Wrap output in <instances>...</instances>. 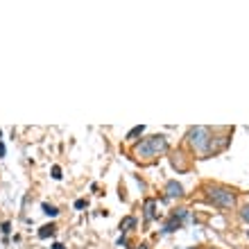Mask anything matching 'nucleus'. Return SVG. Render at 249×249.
<instances>
[{
	"label": "nucleus",
	"instance_id": "nucleus-1",
	"mask_svg": "<svg viewBox=\"0 0 249 249\" xmlns=\"http://www.w3.org/2000/svg\"><path fill=\"white\" fill-rule=\"evenodd\" d=\"M165 150H168V141H165V136L157 134V136L143 138V141L136 145L134 154L141 157V159H152V157H157V154H161V152H165Z\"/></svg>",
	"mask_w": 249,
	"mask_h": 249
},
{
	"label": "nucleus",
	"instance_id": "nucleus-2",
	"mask_svg": "<svg viewBox=\"0 0 249 249\" xmlns=\"http://www.w3.org/2000/svg\"><path fill=\"white\" fill-rule=\"evenodd\" d=\"M209 202L220 206V209H231V206L236 204V195H233L229 188H211Z\"/></svg>",
	"mask_w": 249,
	"mask_h": 249
},
{
	"label": "nucleus",
	"instance_id": "nucleus-3",
	"mask_svg": "<svg viewBox=\"0 0 249 249\" xmlns=\"http://www.w3.org/2000/svg\"><path fill=\"white\" fill-rule=\"evenodd\" d=\"M188 138L195 150H202V152H209L211 147V131L206 127H193L188 131Z\"/></svg>",
	"mask_w": 249,
	"mask_h": 249
},
{
	"label": "nucleus",
	"instance_id": "nucleus-4",
	"mask_svg": "<svg viewBox=\"0 0 249 249\" xmlns=\"http://www.w3.org/2000/svg\"><path fill=\"white\" fill-rule=\"evenodd\" d=\"M145 222H152L154 217H157V213H154V209H157V202L154 199H145Z\"/></svg>",
	"mask_w": 249,
	"mask_h": 249
},
{
	"label": "nucleus",
	"instance_id": "nucleus-5",
	"mask_svg": "<svg viewBox=\"0 0 249 249\" xmlns=\"http://www.w3.org/2000/svg\"><path fill=\"white\" fill-rule=\"evenodd\" d=\"M165 193H168V197H181L184 195V188H181V184H177V181H168Z\"/></svg>",
	"mask_w": 249,
	"mask_h": 249
},
{
	"label": "nucleus",
	"instance_id": "nucleus-6",
	"mask_svg": "<svg viewBox=\"0 0 249 249\" xmlns=\"http://www.w3.org/2000/svg\"><path fill=\"white\" fill-rule=\"evenodd\" d=\"M177 229H181V220H179L177 215H172V217H170V222L165 224L163 233H172V231H177Z\"/></svg>",
	"mask_w": 249,
	"mask_h": 249
},
{
	"label": "nucleus",
	"instance_id": "nucleus-7",
	"mask_svg": "<svg viewBox=\"0 0 249 249\" xmlns=\"http://www.w3.org/2000/svg\"><path fill=\"white\" fill-rule=\"evenodd\" d=\"M54 229H57L54 224H46V227H41V229H39V238H43V240H46V238L54 236Z\"/></svg>",
	"mask_w": 249,
	"mask_h": 249
},
{
	"label": "nucleus",
	"instance_id": "nucleus-8",
	"mask_svg": "<svg viewBox=\"0 0 249 249\" xmlns=\"http://www.w3.org/2000/svg\"><path fill=\"white\" fill-rule=\"evenodd\" d=\"M134 227H136V220H134V217H124L123 222H120V231H123V233H127V231H131V229H134Z\"/></svg>",
	"mask_w": 249,
	"mask_h": 249
},
{
	"label": "nucleus",
	"instance_id": "nucleus-9",
	"mask_svg": "<svg viewBox=\"0 0 249 249\" xmlns=\"http://www.w3.org/2000/svg\"><path fill=\"white\" fill-rule=\"evenodd\" d=\"M143 129H145L143 124H141V127H134V129H131L129 134H127V141H134V138H136L138 134H143Z\"/></svg>",
	"mask_w": 249,
	"mask_h": 249
},
{
	"label": "nucleus",
	"instance_id": "nucleus-10",
	"mask_svg": "<svg viewBox=\"0 0 249 249\" xmlns=\"http://www.w3.org/2000/svg\"><path fill=\"white\" fill-rule=\"evenodd\" d=\"M43 213H46V215H50V217H54L59 211L54 209V206H50V204H43Z\"/></svg>",
	"mask_w": 249,
	"mask_h": 249
},
{
	"label": "nucleus",
	"instance_id": "nucleus-11",
	"mask_svg": "<svg viewBox=\"0 0 249 249\" xmlns=\"http://www.w3.org/2000/svg\"><path fill=\"white\" fill-rule=\"evenodd\" d=\"M240 217H243L245 222H249V204H247V206H245L243 211H240Z\"/></svg>",
	"mask_w": 249,
	"mask_h": 249
},
{
	"label": "nucleus",
	"instance_id": "nucleus-12",
	"mask_svg": "<svg viewBox=\"0 0 249 249\" xmlns=\"http://www.w3.org/2000/svg\"><path fill=\"white\" fill-rule=\"evenodd\" d=\"M53 177L54 179H61V168H59V165H54V168H53Z\"/></svg>",
	"mask_w": 249,
	"mask_h": 249
},
{
	"label": "nucleus",
	"instance_id": "nucleus-13",
	"mask_svg": "<svg viewBox=\"0 0 249 249\" xmlns=\"http://www.w3.org/2000/svg\"><path fill=\"white\" fill-rule=\"evenodd\" d=\"M2 157H5V145L0 143V159H2Z\"/></svg>",
	"mask_w": 249,
	"mask_h": 249
},
{
	"label": "nucleus",
	"instance_id": "nucleus-14",
	"mask_svg": "<svg viewBox=\"0 0 249 249\" xmlns=\"http://www.w3.org/2000/svg\"><path fill=\"white\" fill-rule=\"evenodd\" d=\"M53 249H64V245H59V243H54V245H53Z\"/></svg>",
	"mask_w": 249,
	"mask_h": 249
},
{
	"label": "nucleus",
	"instance_id": "nucleus-15",
	"mask_svg": "<svg viewBox=\"0 0 249 249\" xmlns=\"http://www.w3.org/2000/svg\"><path fill=\"white\" fill-rule=\"evenodd\" d=\"M138 249H147V247H145V245H141V247H138Z\"/></svg>",
	"mask_w": 249,
	"mask_h": 249
}]
</instances>
